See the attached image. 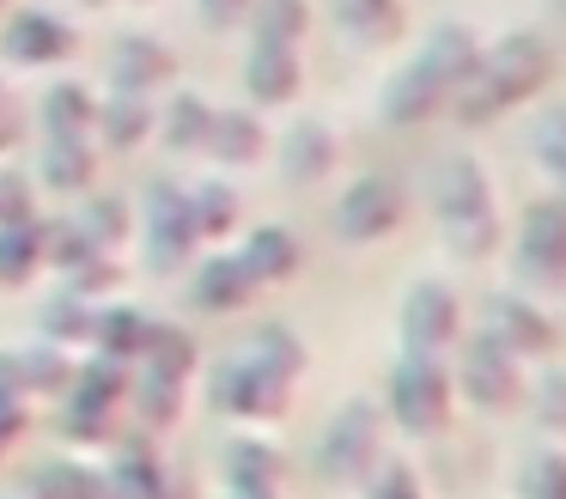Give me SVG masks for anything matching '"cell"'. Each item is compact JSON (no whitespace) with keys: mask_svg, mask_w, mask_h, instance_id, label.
Wrapping results in <instances>:
<instances>
[{"mask_svg":"<svg viewBox=\"0 0 566 499\" xmlns=\"http://www.w3.org/2000/svg\"><path fill=\"white\" fill-rule=\"evenodd\" d=\"M481 55L475 24L463 19H439L402 61L390 67V80L378 85V122L384 128H420V122L444 116L463 92L469 67Z\"/></svg>","mask_w":566,"mask_h":499,"instance_id":"obj_1","label":"cell"},{"mask_svg":"<svg viewBox=\"0 0 566 499\" xmlns=\"http://www.w3.org/2000/svg\"><path fill=\"white\" fill-rule=\"evenodd\" d=\"M560 73V55L542 31H505L493 43H481L475 67H469L463 92H457L451 116L463 128H488V122L512 116L517 104H530L536 92H548V80Z\"/></svg>","mask_w":566,"mask_h":499,"instance_id":"obj_2","label":"cell"},{"mask_svg":"<svg viewBox=\"0 0 566 499\" xmlns=\"http://www.w3.org/2000/svg\"><path fill=\"white\" fill-rule=\"evenodd\" d=\"M427 201L439 243L457 262H488L500 250V201H493V177L481 170V158L444 153L427 177Z\"/></svg>","mask_w":566,"mask_h":499,"instance_id":"obj_3","label":"cell"},{"mask_svg":"<svg viewBox=\"0 0 566 499\" xmlns=\"http://www.w3.org/2000/svg\"><path fill=\"white\" fill-rule=\"evenodd\" d=\"M451 365L420 360V353H396V365L384 372V420H396L415 438H439L451 426Z\"/></svg>","mask_w":566,"mask_h":499,"instance_id":"obj_4","label":"cell"},{"mask_svg":"<svg viewBox=\"0 0 566 499\" xmlns=\"http://www.w3.org/2000/svg\"><path fill=\"white\" fill-rule=\"evenodd\" d=\"M378 462H384V408L366 396L342 402L317 438V475L329 487H342V493H359V481Z\"/></svg>","mask_w":566,"mask_h":499,"instance_id":"obj_5","label":"cell"},{"mask_svg":"<svg viewBox=\"0 0 566 499\" xmlns=\"http://www.w3.org/2000/svg\"><path fill=\"white\" fill-rule=\"evenodd\" d=\"M396 341L420 360H451V347L463 341V292L439 274L408 280L402 304H396Z\"/></svg>","mask_w":566,"mask_h":499,"instance_id":"obj_6","label":"cell"},{"mask_svg":"<svg viewBox=\"0 0 566 499\" xmlns=\"http://www.w3.org/2000/svg\"><path fill=\"white\" fill-rule=\"evenodd\" d=\"M530 365L512 360L505 347H493L488 335H469L451 347V396H463L475 414H512L524 402Z\"/></svg>","mask_w":566,"mask_h":499,"instance_id":"obj_7","label":"cell"},{"mask_svg":"<svg viewBox=\"0 0 566 499\" xmlns=\"http://www.w3.org/2000/svg\"><path fill=\"white\" fill-rule=\"evenodd\" d=\"M140 243V262L153 274H184L189 262L201 256L196 231H189V214H184V183H153L135 207V238Z\"/></svg>","mask_w":566,"mask_h":499,"instance_id":"obj_8","label":"cell"},{"mask_svg":"<svg viewBox=\"0 0 566 499\" xmlns=\"http://www.w3.org/2000/svg\"><path fill=\"white\" fill-rule=\"evenodd\" d=\"M208 402L226 414V420H238V426H269V420H281V414H286V402H293V384L238 347L232 360L213 365Z\"/></svg>","mask_w":566,"mask_h":499,"instance_id":"obj_9","label":"cell"},{"mask_svg":"<svg viewBox=\"0 0 566 499\" xmlns=\"http://www.w3.org/2000/svg\"><path fill=\"white\" fill-rule=\"evenodd\" d=\"M408 219V189L390 170H359L342 189V201L329 207V231L342 243H384L390 231H402Z\"/></svg>","mask_w":566,"mask_h":499,"instance_id":"obj_10","label":"cell"},{"mask_svg":"<svg viewBox=\"0 0 566 499\" xmlns=\"http://www.w3.org/2000/svg\"><path fill=\"white\" fill-rule=\"evenodd\" d=\"M475 335H488L493 347H505L512 360H542L548 365L554 353H560V323H554L548 311H542L530 292L505 287V292H488L481 299V316H475Z\"/></svg>","mask_w":566,"mask_h":499,"instance_id":"obj_11","label":"cell"},{"mask_svg":"<svg viewBox=\"0 0 566 499\" xmlns=\"http://www.w3.org/2000/svg\"><path fill=\"white\" fill-rule=\"evenodd\" d=\"M512 268L530 287H566V201L560 195H542L517 214V238H512Z\"/></svg>","mask_w":566,"mask_h":499,"instance_id":"obj_12","label":"cell"},{"mask_svg":"<svg viewBox=\"0 0 566 499\" xmlns=\"http://www.w3.org/2000/svg\"><path fill=\"white\" fill-rule=\"evenodd\" d=\"M74 49H80V31L50 7L13 12L7 31H0V61H7V67H62Z\"/></svg>","mask_w":566,"mask_h":499,"instance_id":"obj_13","label":"cell"},{"mask_svg":"<svg viewBox=\"0 0 566 499\" xmlns=\"http://www.w3.org/2000/svg\"><path fill=\"white\" fill-rule=\"evenodd\" d=\"M220 481H226V493H232V499H281V487H286V457H281V445H274V438H262V433L226 438V450H220Z\"/></svg>","mask_w":566,"mask_h":499,"instance_id":"obj_14","label":"cell"},{"mask_svg":"<svg viewBox=\"0 0 566 499\" xmlns=\"http://www.w3.org/2000/svg\"><path fill=\"white\" fill-rule=\"evenodd\" d=\"M269 153L281 158V177L293 183V189H317V183L335 177V165H342V134L323 116H298Z\"/></svg>","mask_w":566,"mask_h":499,"instance_id":"obj_15","label":"cell"},{"mask_svg":"<svg viewBox=\"0 0 566 499\" xmlns=\"http://www.w3.org/2000/svg\"><path fill=\"white\" fill-rule=\"evenodd\" d=\"M184 274H189V304L208 311V316H232V311H244V304L256 299V280L244 274V262H238L232 250L196 256Z\"/></svg>","mask_w":566,"mask_h":499,"instance_id":"obj_16","label":"cell"},{"mask_svg":"<svg viewBox=\"0 0 566 499\" xmlns=\"http://www.w3.org/2000/svg\"><path fill=\"white\" fill-rule=\"evenodd\" d=\"M111 92H140V97H153L159 85H171L177 80V55H171V43H159V37H147V31H128V37H116L111 43Z\"/></svg>","mask_w":566,"mask_h":499,"instance_id":"obj_17","label":"cell"},{"mask_svg":"<svg viewBox=\"0 0 566 499\" xmlns=\"http://www.w3.org/2000/svg\"><path fill=\"white\" fill-rule=\"evenodd\" d=\"M238 85H244V97L262 104V110L293 104L298 85H305V61H298V49H286V43H250L244 67H238Z\"/></svg>","mask_w":566,"mask_h":499,"instance_id":"obj_18","label":"cell"},{"mask_svg":"<svg viewBox=\"0 0 566 499\" xmlns=\"http://www.w3.org/2000/svg\"><path fill=\"white\" fill-rule=\"evenodd\" d=\"M323 7H329L335 31L359 49H390V43H402L408 24H415L408 0H323Z\"/></svg>","mask_w":566,"mask_h":499,"instance_id":"obj_19","label":"cell"},{"mask_svg":"<svg viewBox=\"0 0 566 499\" xmlns=\"http://www.w3.org/2000/svg\"><path fill=\"white\" fill-rule=\"evenodd\" d=\"M238 262H244V274L256 280V292L262 287H286V280L305 268V243H298V231L293 226H256V231H244V243H238Z\"/></svg>","mask_w":566,"mask_h":499,"instance_id":"obj_20","label":"cell"},{"mask_svg":"<svg viewBox=\"0 0 566 499\" xmlns=\"http://www.w3.org/2000/svg\"><path fill=\"white\" fill-rule=\"evenodd\" d=\"M153 122H159L153 97L111 92V97H98V116H92V146H104V153H135V146L153 141Z\"/></svg>","mask_w":566,"mask_h":499,"instance_id":"obj_21","label":"cell"},{"mask_svg":"<svg viewBox=\"0 0 566 499\" xmlns=\"http://www.w3.org/2000/svg\"><path fill=\"white\" fill-rule=\"evenodd\" d=\"M98 146L92 141H43V153H38V189H50V195H62V201H74V195H92L98 189Z\"/></svg>","mask_w":566,"mask_h":499,"instance_id":"obj_22","label":"cell"},{"mask_svg":"<svg viewBox=\"0 0 566 499\" xmlns=\"http://www.w3.org/2000/svg\"><path fill=\"white\" fill-rule=\"evenodd\" d=\"M269 146L274 141H269L256 110H213V128H208V146H201V153L226 170H244V165H256V158H269Z\"/></svg>","mask_w":566,"mask_h":499,"instance_id":"obj_23","label":"cell"},{"mask_svg":"<svg viewBox=\"0 0 566 499\" xmlns=\"http://www.w3.org/2000/svg\"><path fill=\"white\" fill-rule=\"evenodd\" d=\"M184 214H189V231H196V243H226L238 231V189L226 177H196V183H184Z\"/></svg>","mask_w":566,"mask_h":499,"instance_id":"obj_24","label":"cell"},{"mask_svg":"<svg viewBox=\"0 0 566 499\" xmlns=\"http://www.w3.org/2000/svg\"><path fill=\"white\" fill-rule=\"evenodd\" d=\"M104 493L111 499H171V475H165L153 445H123L104 462Z\"/></svg>","mask_w":566,"mask_h":499,"instance_id":"obj_25","label":"cell"},{"mask_svg":"<svg viewBox=\"0 0 566 499\" xmlns=\"http://www.w3.org/2000/svg\"><path fill=\"white\" fill-rule=\"evenodd\" d=\"M92 116H98V97H92L80 80L50 85V92H43V104H38L43 141H92Z\"/></svg>","mask_w":566,"mask_h":499,"instance_id":"obj_26","label":"cell"},{"mask_svg":"<svg viewBox=\"0 0 566 499\" xmlns=\"http://www.w3.org/2000/svg\"><path fill=\"white\" fill-rule=\"evenodd\" d=\"M140 341H147V316L128 311V304H92V329H86V347L98 360H116V365H135L140 360Z\"/></svg>","mask_w":566,"mask_h":499,"instance_id":"obj_27","label":"cell"},{"mask_svg":"<svg viewBox=\"0 0 566 499\" xmlns=\"http://www.w3.org/2000/svg\"><path fill=\"white\" fill-rule=\"evenodd\" d=\"M140 372H159V377H171V384H189V377L201 372V347H196V335L189 329H177V323H153L147 316V341H140Z\"/></svg>","mask_w":566,"mask_h":499,"instance_id":"obj_28","label":"cell"},{"mask_svg":"<svg viewBox=\"0 0 566 499\" xmlns=\"http://www.w3.org/2000/svg\"><path fill=\"white\" fill-rule=\"evenodd\" d=\"M67 219H74L80 238H86L92 250H104V256L123 250V243L135 238V207H128L123 195H98V189H92V195H80V207Z\"/></svg>","mask_w":566,"mask_h":499,"instance_id":"obj_29","label":"cell"},{"mask_svg":"<svg viewBox=\"0 0 566 499\" xmlns=\"http://www.w3.org/2000/svg\"><path fill=\"white\" fill-rule=\"evenodd\" d=\"M208 128H213V104L201 92H171L159 104V122H153V134H159L171 153H201V146H208Z\"/></svg>","mask_w":566,"mask_h":499,"instance_id":"obj_30","label":"cell"},{"mask_svg":"<svg viewBox=\"0 0 566 499\" xmlns=\"http://www.w3.org/2000/svg\"><path fill=\"white\" fill-rule=\"evenodd\" d=\"M250 43H286L298 49L311 31V7L305 0H250Z\"/></svg>","mask_w":566,"mask_h":499,"instance_id":"obj_31","label":"cell"},{"mask_svg":"<svg viewBox=\"0 0 566 499\" xmlns=\"http://www.w3.org/2000/svg\"><path fill=\"white\" fill-rule=\"evenodd\" d=\"M86 329H92V299H80V292H55V299L38 304V335L50 341V347H86Z\"/></svg>","mask_w":566,"mask_h":499,"instance_id":"obj_32","label":"cell"},{"mask_svg":"<svg viewBox=\"0 0 566 499\" xmlns=\"http://www.w3.org/2000/svg\"><path fill=\"white\" fill-rule=\"evenodd\" d=\"M38 268H43V226L38 219L0 226V287H25Z\"/></svg>","mask_w":566,"mask_h":499,"instance_id":"obj_33","label":"cell"},{"mask_svg":"<svg viewBox=\"0 0 566 499\" xmlns=\"http://www.w3.org/2000/svg\"><path fill=\"white\" fill-rule=\"evenodd\" d=\"M31 499H111V493H104V469H86L80 457H62L31 475Z\"/></svg>","mask_w":566,"mask_h":499,"instance_id":"obj_34","label":"cell"},{"mask_svg":"<svg viewBox=\"0 0 566 499\" xmlns=\"http://www.w3.org/2000/svg\"><path fill=\"white\" fill-rule=\"evenodd\" d=\"M184 389L189 384H171V377H159V372H135V377H128V396L123 402H135L140 420L165 433V426L184 420Z\"/></svg>","mask_w":566,"mask_h":499,"instance_id":"obj_35","label":"cell"},{"mask_svg":"<svg viewBox=\"0 0 566 499\" xmlns=\"http://www.w3.org/2000/svg\"><path fill=\"white\" fill-rule=\"evenodd\" d=\"M517 408L530 414V426H536L542 438H566V372L560 365H548L542 377H530Z\"/></svg>","mask_w":566,"mask_h":499,"instance_id":"obj_36","label":"cell"},{"mask_svg":"<svg viewBox=\"0 0 566 499\" xmlns=\"http://www.w3.org/2000/svg\"><path fill=\"white\" fill-rule=\"evenodd\" d=\"M244 353H250V360H262L269 372H281L286 384H298V377H305V341H298L293 323H262L256 335L244 341Z\"/></svg>","mask_w":566,"mask_h":499,"instance_id":"obj_37","label":"cell"},{"mask_svg":"<svg viewBox=\"0 0 566 499\" xmlns=\"http://www.w3.org/2000/svg\"><path fill=\"white\" fill-rule=\"evenodd\" d=\"M517 499H566V450L536 445L517 462Z\"/></svg>","mask_w":566,"mask_h":499,"instance_id":"obj_38","label":"cell"},{"mask_svg":"<svg viewBox=\"0 0 566 499\" xmlns=\"http://www.w3.org/2000/svg\"><path fill=\"white\" fill-rule=\"evenodd\" d=\"M530 158L548 177V189L566 201V110H548V116L530 128Z\"/></svg>","mask_w":566,"mask_h":499,"instance_id":"obj_39","label":"cell"},{"mask_svg":"<svg viewBox=\"0 0 566 499\" xmlns=\"http://www.w3.org/2000/svg\"><path fill=\"white\" fill-rule=\"evenodd\" d=\"M359 493H366V499H427V487H420V475L408 469L402 457H384L378 469L359 481Z\"/></svg>","mask_w":566,"mask_h":499,"instance_id":"obj_40","label":"cell"},{"mask_svg":"<svg viewBox=\"0 0 566 499\" xmlns=\"http://www.w3.org/2000/svg\"><path fill=\"white\" fill-rule=\"evenodd\" d=\"M13 219H31V177L0 165V226H13Z\"/></svg>","mask_w":566,"mask_h":499,"instance_id":"obj_41","label":"cell"},{"mask_svg":"<svg viewBox=\"0 0 566 499\" xmlns=\"http://www.w3.org/2000/svg\"><path fill=\"white\" fill-rule=\"evenodd\" d=\"M196 19L208 31H238L250 19V0H196Z\"/></svg>","mask_w":566,"mask_h":499,"instance_id":"obj_42","label":"cell"},{"mask_svg":"<svg viewBox=\"0 0 566 499\" xmlns=\"http://www.w3.org/2000/svg\"><path fill=\"white\" fill-rule=\"evenodd\" d=\"M7 146H13V116L0 110V153H7Z\"/></svg>","mask_w":566,"mask_h":499,"instance_id":"obj_43","label":"cell"},{"mask_svg":"<svg viewBox=\"0 0 566 499\" xmlns=\"http://www.w3.org/2000/svg\"><path fill=\"white\" fill-rule=\"evenodd\" d=\"M0 110H7V80H0Z\"/></svg>","mask_w":566,"mask_h":499,"instance_id":"obj_44","label":"cell"},{"mask_svg":"<svg viewBox=\"0 0 566 499\" xmlns=\"http://www.w3.org/2000/svg\"><path fill=\"white\" fill-rule=\"evenodd\" d=\"M86 7H111V0H86ZM135 7H140V0H135Z\"/></svg>","mask_w":566,"mask_h":499,"instance_id":"obj_45","label":"cell"},{"mask_svg":"<svg viewBox=\"0 0 566 499\" xmlns=\"http://www.w3.org/2000/svg\"><path fill=\"white\" fill-rule=\"evenodd\" d=\"M548 7H554V12H566V0H548Z\"/></svg>","mask_w":566,"mask_h":499,"instance_id":"obj_46","label":"cell"},{"mask_svg":"<svg viewBox=\"0 0 566 499\" xmlns=\"http://www.w3.org/2000/svg\"><path fill=\"white\" fill-rule=\"evenodd\" d=\"M0 7H7V0H0Z\"/></svg>","mask_w":566,"mask_h":499,"instance_id":"obj_47","label":"cell"},{"mask_svg":"<svg viewBox=\"0 0 566 499\" xmlns=\"http://www.w3.org/2000/svg\"><path fill=\"white\" fill-rule=\"evenodd\" d=\"M226 499H232V493H226Z\"/></svg>","mask_w":566,"mask_h":499,"instance_id":"obj_48","label":"cell"}]
</instances>
